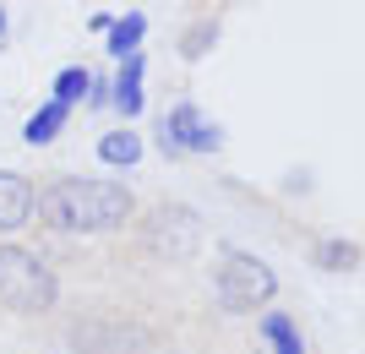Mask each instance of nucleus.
Listing matches in <instances>:
<instances>
[{"mask_svg": "<svg viewBox=\"0 0 365 354\" xmlns=\"http://www.w3.org/2000/svg\"><path fill=\"white\" fill-rule=\"evenodd\" d=\"M137 234H142V251H148V256H158V262H185V256H197V246H202V213L191 202H158L137 224Z\"/></svg>", "mask_w": 365, "mask_h": 354, "instance_id": "39448f33", "label": "nucleus"}, {"mask_svg": "<svg viewBox=\"0 0 365 354\" xmlns=\"http://www.w3.org/2000/svg\"><path fill=\"white\" fill-rule=\"evenodd\" d=\"M71 343L82 354H153L158 349V333L131 316H115V311H98V316H82L71 327Z\"/></svg>", "mask_w": 365, "mask_h": 354, "instance_id": "423d86ee", "label": "nucleus"}, {"mask_svg": "<svg viewBox=\"0 0 365 354\" xmlns=\"http://www.w3.org/2000/svg\"><path fill=\"white\" fill-rule=\"evenodd\" d=\"M55 300H61L55 267L38 251L0 240V306L16 311V316H44V311H55Z\"/></svg>", "mask_w": 365, "mask_h": 354, "instance_id": "7ed1b4c3", "label": "nucleus"}, {"mask_svg": "<svg viewBox=\"0 0 365 354\" xmlns=\"http://www.w3.org/2000/svg\"><path fill=\"white\" fill-rule=\"evenodd\" d=\"M218 38H224V22H218V16H197V22H185V33H180V61L185 66H197V61H207V55H213V44Z\"/></svg>", "mask_w": 365, "mask_h": 354, "instance_id": "f8f14e48", "label": "nucleus"}, {"mask_svg": "<svg viewBox=\"0 0 365 354\" xmlns=\"http://www.w3.org/2000/svg\"><path fill=\"white\" fill-rule=\"evenodd\" d=\"M38 224L55 234H115L137 218V197L125 180L104 175H55L38 185Z\"/></svg>", "mask_w": 365, "mask_h": 354, "instance_id": "f257e3e1", "label": "nucleus"}, {"mask_svg": "<svg viewBox=\"0 0 365 354\" xmlns=\"http://www.w3.org/2000/svg\"><path fill=\"white\" fill-rule=\"evenodd\" d=\"M262 343L273 354H305V338H300V322H294L289 311H262V322H257Z\"/></svg>", "mask_w": 365, "mask_h": 354, "instance_id": "9b49d317", "label": "nucleus"}, {"mask_svg": "<svg viewBox=\"0 0 365 354\" xmlns=\"http://www.w3.org/2000/svg\"><path fill=\"white\" fill-rule=\"evenodd\" d=\"M33 213H38V185L22 170H0V240L16 229H28Z\"/></svg>", "mask_w": 365, "mask_h": 354, "instance_id": "6e6552de", "label": "nucleus"}, {"mask_svg": "<svg viewBox=\"0 0 365 354\" xmlns=\"http://www.w3.org/2000/svg\"><path fill=\"white\" fill-rule=\"evenodd\" d=\"M109 93H115V88H109V77L93 71V88H88V104H82V109H109Z\"/></svg>", "mask_w": 365, "mask_h": 354, "instance_id": "dca6fc26", "label": "nucleus"}, {"mask_svg": "<svg viewBox=\"0 0 365 354\" xmlns=\"http://www.w3.org/2000/svg\"><path fill=\"white\" fill-rule=\"evenodd\" d=\"M109 109L120 115V125H131L142 115V104H148V55H125V61H115V77H109Z\"/></svg>", "mask_w": 365, "mask_h": 354, "instance_id": "0eeeda50", "label": "nucleus"}, {"mask_svg": "<svg viewBox=\"0 0 365 354\" xmlns=\"http://www.w3.org/2000/svg\"><path fill=\"white\" fill-rule=\"evenodd\" d=\"M229 6H235V0H229Z\"/></svg>", "mask_w": 365, "mask_h": 354, "instance_id": "a211bd4d", "label": "nucleus"}, {"mask_svg": "<svg viewBox=\"0 0 365 354\" xmlns=\"http://www.w3.org/2000/svg\"><path fill=\"white\" fill-rule=\"evenodd\" d=\"M6 33H11V11H6V6H0V38H6Z\"/></svg>", "mask_w": 365, "mask_h": 354, "instance_id": "f3484780", "label": "nucleus"}, {"mask_svg": "<svg viewBox=\"0 0 365 354\" xmlns=\"http://www.w3.org/2000/svg\"><path fill=\"white\" fill-rule=\"evenodd\" d=\"M66 125H71V109L55 104V98H44V104H38L28 120H22V142H28V147H49V142L61 137Z\"/></svg>", "mask_w": 365, "mask_h": 354, "instance_id": "9d476101", "label": "nucleus"}, {"mask_svg": "<svg viewBox=\"0 0 365 354\" xmlns=\"http://www.w3.org/2000/svg\"><path fill=\"white\" fill-rule=\"evenodd\" d=\"M142 38H148V16H142V11H125V16L109 22L104 49L115 55V61H125V55H137V49H142Z\"/></svg>", "mask_w": 365, "mask_h": 354, "instance_id": "ddd939ff", "label": "nucleus"}, {"mask_svg": "<svg viewBox=\"0 0 365 354\" xmlns=\"http://www.w3.org/2000/svg\"><path fill=\"white\" fill-rule=\"evenodd\" d=\"M142 153H148V142H142L137 125H115V131L98 137V164L104 170H137Z\"/></svg>", "mask_w": 365, "mask_h": 354, "instance_id": "1a4fd4ad", "label": "nucleus"}, {"mask_svg": "<svg viewBox=\"0 0 365 354\" xmlns=\"http://www.w3.org/2000/svg\"><path fill=\"white\" fill-rule=\"evenodd\" d=\"M365 251L354 246V240H344V234H327V240H317V251H311V267H322V273H354L360 267Z\"/></svg>", "mask_w": 365, "mask_h": 354, "instance_id": "4468645a", "label": "nucleus"}, {"mask_svg": "<svg viewBox=\"0 0 365 354\" xmlns=\"http://www.w3.org/2000/svg\"><path fill=\"white\" fill-rule=\"evenodd\" d=\"M153 142H158V153H164L169 164H180V158H207V153L224 147V125H218L202 104L180 98V104H169L164 115H158Z\"/></svg>", "mask_w": 365, "mask_h": 354, "instance_id": "20e7f679", "label": "nucleus"}, {"mask_svg": "<svg viewBox=\"0 0 365 354\" xmlns=\"http://www.w3.org/2000/svg\"><path fill=\"white\" fill-rule=\"evenodd\" d=\"M213 300L229 316H257V311H267L278 300V273L267 267V256L224 240L218 262H213Z\"/></svg>", "mask_w": 365, "mask_h": 354, "instance_id": "f03ea898", "label": "nucleus"}, {"mask_svg": "<svg viewBox=\"0 0 365 354\" xmlns=\"http://www.w3.org/2000/svg\"><path fill=\"white\" fill-rule=\"evenodd\" d=\"M88 88H93V71L76 61V66H61V71H55L49 98H55V104H66V109H76V104H88Z\"/></svg>", "mask_w": 365, "mask_h": 354, "instance_id": "2eb2a0df", "label": "nucleus"}]
</instances>
